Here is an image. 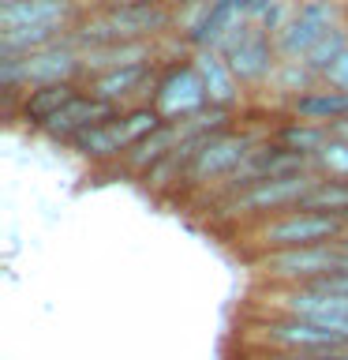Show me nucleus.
I'll return each mask as SVG.
<instances>
[{"label": "nucleus", "instance_id": "22", "mask_svg": "<svg viewBox=\"0 0 348 360\" xmlns=\"http://www.w3.org/2000/svg\"><path fill=\"white\" fill-rule=\"evenodd\" d=\"M300 210H319V214L348 218V180H319L307 191V199L300 202Z\"/></svg>", "mask_w": 348, "mask_h": 360}, {"label": "nucleus", "instance_id": "19", "mask_svg": "<svg viewBox=\"0 0 348 360\" xmlns=\"http://www.w3.org/2000/svg\"><path fill=\"white\" fill-rule=\"evenodd\" d=\"M146 79V64H131V68H112V72H101L90 86V94L101 98V101H112L116 105L120 98H128L135 86Z\"/></svg>", "mask_w": 348, "mask_h": 360}, {"label": "nucleus", "instance_id": "12", "mask_svg": "<svg viewBox=\"0 0 348 360\" xmlns=\"http://www.w3.org/2000/svg\"><path fill=\"white\" fill-rule=\"evenodd\" d=\"M83 68V56L72 53L67 45H49L30 56H19V72L22 83L34 86H49V83H72V75Z\"/></svg>", "mask_w": 348, "mask_h": 360}, {"label": "nucleus", "instance_id": "7", "mask_svg": "<svg viewBox=\"0 0 348 360\" xmlns=\"http://www.w3.org/2000/svg\"><path fill=\"white\" fill-rule=\"evenodd\" d=\"M221 56L229 60L232 75L240 79V83H258V79H266L269 68H274V49H269L266 34L258 30L255 22H236L221 41Z\"/></svg>", "mask_w": 348, "mask_h": 360}, {"label": "nucleus", "instance_id": "24", "mask_svg": "<svg viewBox=\"0 0 348 360\" xmlns=\"http://www.w3.org/2000/svg\"><path fill=\"white\" fill-rule=\"evenodd\" d=\"M319 162L330 169V176H333V180H348V143L333 139V143L319 154Z\"/></svg>", "mask_w": 348, "mask_h": 360}, {"label": "nucleus", "instance_id": "15", "mask_svg": "<svg viewBox=\"0 0 348 360\" xmlns=\"http://www.w3.org/2000/svg\"><path fill=\"white\" fill-rule=\"evenodd\" d=\"M72 15V0H15L0 8V30H22V27H45Z\"/></svg>", "mask_w": 348, "mask_h": 360}, {"label": "nucleus", "instance_id": "16", "mask_svg": "<svg viewBox=\"0 0 348 360\" xmlns=\"http://www.w3.org/2000/svg\"><path fill=\"white\" fill-rule=\"evenodd\" d=\"M292 112L307 124L330 128V124L348 117V90H307V94H300L292 101Z\"/></svg>", "mask_w": 348, "mask_h": 360}, {"label": "nucleus", "instance_id": "20", "mask_svg": "<svg viewBox=\"0 0 348 360\" xmlns=\"http://www.w3.org/2000/svg\"><path fill=\"white\" fill-rule=\"evenodd\" d=\"M146 56H150L146 41H120V45H98V49H86L83 64H94V68H105V72H112V68L146 64Z\"/></svg>", "mask_w": 348, "mask_h": 360}, {"label": "nucleus", "instance_id": "30", "mask_svg": "<svg viewBox=\"0 0 348 360\" xmlns=\"http://www.w3.org/2000/svg\"><path fill=\"white\" fill-rule=\"evenodd\" d=\"M344 221H348V218H344Z\"/></svg>", "mask_w": 348, "mask_h": 360}, {"label": "nucleus", "instance_id": "14", "mask_svg": "<svg viewBox=\"0 0 348 360\" xmlns=\"http://www.w3.org/2000/svg\"><path fill=\"white\" fill-rule=\"evenodd\" d=\"M72 146L83 158H90V162H105V158H116V154H128L135 139H131V128L128 120H109V124H98V128L83 131L79 139H72Z\"/></svg>", "mask_w": 348, "mask_h": 360}, {"label": "nucleus", "instance_id": "13", "mask_svg": "<svg viewBox=\"0 0 348 360\" xmlns=\"http://www.w3.org/2000/svg\"><path fill=\"white\" fill-rule=\"evenodd\" d=\"M195 72L202 79V86H206V101H210V105L229 109L232 101L240 98V79L232 75V68H229V60H225L221 53L202 49L195 56Z\"/></svg>", "mask_w": 348, "mask_h": 360}, {"label": "nucleus", "instance_id": "6", "mask_svg": "<svg viewBox=\"0 0 348 360\" xmlns=\"http://www.w3.org/2000/svg\"><path fill=\"white\" fill-rule=\"evenodd\" d=\"M269 308L277 315H292V319L314 323L322 330L348 338V292H322V289L288 285L269 300Z\"/></svg>", "mask_w": 348, "mask_h": 360}, {"label": "nucleus", "instance_id": "9", "mask_svg": "<svg viewBox=\"0 0 348 360\" xmlns=\"http://www.w3.org/2000/svg\"><path fill=\"white\" fill-rule=\"evenodd\" d=\"M330 30H337V8L330 0H307V4L285 22V30H281V38H277V49H281V56H288V60H303Z\"/></svg>", "mask_w": 348, "mask_h": 360}, {"label": "nucleus", "instance_id": "21", "mask_svg": "<svg viewBox=\"0 0 348 360\" xmlns=\"http://www.w3.org/2000/svg\"><path fill=\"white\" fill-rule=\"evenodd\" d=\"M330 143H333L330 128H322V124H307V120H296L292 128L281 131V146H288V150H296L303 158H319Z\"/></svg>", "mask_w": 348, "mask_h": 360}, {"label": "nucleus", "instance_id": "29", "mask_svg": "<svg viewBox=\"0 0 348 360\" xmlns=\"http://www.w3.org/2000/svg\"><path fill=\"white\" fill-rule=\"evenodd\" d=\"M341 248H344V252H348V233H344V236H341Z\"/></svg>", "mask_w": 348, "mask_h": 360}, {"label": "nucleus", "instance_id": "17", "mask_svg": "<svg viewBox=\"0 0 348 360\" xmlns=\"http://www.w3.org/2000/svg\"><path fill=\"white\" fill-rule=\"evenodd\" d=\"M79 98V90L72 83H49V86H34L27 101H22V117H27L30 124H49L56 112H60L67 101H75Z\"/></svg>", "mask_w": 348, "mask_h": 360}, {"label": "nucleus", "instance_id": "1", "mask_svg": "<svg viewBox=\"0 0 348 360\" xmlns=\"http://www.w3.org/2000/svg\"><path fill=\"white\" fill-rule=\"evenodd\" d=\"M255 345L269 349V353H303V356H322V360H348V338L322 330L314 323L292 319V315H277L266 323H251L247 330Z\"/></svg>", "mask_w": 348, "mask_h": 360}, {"label": "nucleus", "instance_id": "23", "mask_svg": "<svg viewBox=\"0 0 348 360\" xmlns=\"http://www.w3.org/2000/svg\"><path fill=\"white\" fill-rule=\"evenodd\" d=\"M344 53H348V34H344V30H330L307 56H303V64L314 68V72H330V68L341 60Z\"/></svg>", "mask_w": 348, "mask_h": 360}, {"label": "nucleus", "instance_id": "18", "mask_svg": "<svg viewBox=\"0 0 348 360\" xmlns=\"http://www.w3.org/2000/svg\"><path fill=\"white\" fill-rule=\"evenodd\" d=\"M240 11H243V8L236 4V0H213L210 11L202 15V22L195 27V34H191V38H195L202 49H206V45H221L225 34L236 27V15H240Z\"/></svg>", "mask_w": 348, "mask_h": 360}, {"label": "nucleus", "instance_id": "25", "mask_svg": "<svg viewBox=\"0 0 348 360\" xmlns=\"http://www.w3.org/2000/svg\"><path fill=\"white\" fill-rule=\"evenodd\" d=\"M303 289H322V292H348V274H333V278H319Z\"/></svg>", "mask_w": 348, "mask_h": 360}, {"label": "nucleus", "instance_id": "26", "mask_svg": "<svg viewBox=\"0 0 348 360\" xmlns=\"http://www.w3.org/2000/svg\"><path fill=\"white\" fill-rule=\"evenodd\" d=\"M326 79H330L333 86H341V90H348V53L341 56V60H337L330 72H326Z\"/></svg>", "mask_w": 348, "mask_h": 360}, {"label": "nucleus", "instance_id": "4", "mask_svg": "<svg viewBox=\"0 0 348 360\" xmlns=\"http://www.w3.org/2000/svg\"><path fill=\"white\" fill-rule=\"evenodd\" d=\"M168 27V11L157 4H123L109 8L94 15L79 30V41H86L90 49L98 45H120V41H142L146 34H157Z\"/></svg>", "mask_w": 348, "mask_h": 360}, {"label": "nucleus", "instance_id": "28", "mask_svg": "<svg viewBox=\"0 0 348 360\" xmlns=\"http://www.w3.org/2000/svg\"><path fill=\"white\" fill-rule=\"evenodd\" d=\"M330 135H333V139H341V143H348V117L337 120V124H330Z\"/></svg>", "mask_w": 348, "mask_h": 360}, {"label": "nucleus", "instance_id": "10", "mask_svg": "<svg viewBox=\"0 0 348 360\" xmlns=\"http://www.w3.org/2000/svg\"><path fill=\"white\" fill-rule=\"evenodd\" d=\"M206 105V86L195 68H176L168 79H161L157 86V112L161 117H173V120H184V117H199V109Z\"/></svg>", "mask_w": 348, "mask_h": 360}, {"label": "nucleus", "instance_id": "11", "mask_svg": "<svg viewBox=\"0 0 348 360\" xmlns=\"http://www.w3.org/2000/svg\"><path fill=\"white\" fill-rule=\"evenodd\" d=\"M109 120H116V105H112V101H101L94 94H79L75 101H67V105L45 124V131H49L53 139H79L83 131L98 128V124H109Z\"/></svg>", "mask_w": 348, "mask_h": 360}, {"label": "nucleus", "instance_id": "27", "mask_svg": "<svg viewBox=\"0 0 348 360\" xmlns=\"http://www.w3.org/2000/svg\"><path fill=\"white\" fill-rule=\"evenodd\" d=\"M258 360H322V356H303V353H266Z\"/></svg>", "mask_w": 348, "mask_h": 360}, {"label": "nucleus", "instance_id": "5", "mask_svg": "<svg viewBox=\"0 0 348 360\" xmlns=\"http://www.w3.org/2000/svg\"><path fill=\"white\" fill-rule=\"evenodd\" d=\"M319 184L314 173H296V176H277V180H262V184L240 191V195L225 199L221 218H255V214H285L292 207H300L307 199V191Z\"/></svg>", "mask_w": 348, "mask_h": 360}, {"label": "nucleus", "instance_id": "2", "mask_svg": "<svg viewBox=\"0 0 348 360\" xmlns=\"http://www.w3.org/2000/svg\"><path fill=\"white\" fill-rule=\"evenodd\" d=\"M348 233V221L337 214H319V210H300L292 207L285 214H274L255 229L258 248L266 252H285V248H311V244H330Z\"/></svg>", "mask_w": 348, "mask_h": 360}, {"label": "nucleus", "instance_id": "8", "mask_svg": "<svg viewBox=\"0 0 348 360\" xmlns=\"http://www.w3.org/2000/svg\"><path fill=\"white\" fill-rule=\"evenodd\" d=\"M251 154H255V139H251V135L221 131V135H213V139L195 154V162H191V169H187L184 180H187L191 188H199V184H206V180L232 176Z\"/></svg>", "mask_w": 348, "mask_h": 360}, {"label": "nucleus", "instance_id": "3", "mask_svg": "<svg viewBox=\"0 0 348 360\" xmlns=\"http://www.w3.org/2000/svg\"><path fill=\"white\" fill-rule=\"evenodd\" d=\"M258 270L269 281H281V285H311L319 278L348 274V252L341 248V240L311 244V248H285V252L258 255Z\"/></svg>", "mask_w": 348, "mask_h": 360}]
</instances>
